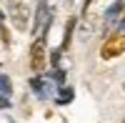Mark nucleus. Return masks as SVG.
I'll return each instance as SVG.
<instances>
[{"label": "nucleus", "mask_w": 125, "mask_h": 123, "mask_svg": "<svg viewBox=\"0 0 125 123\" xmlns=\"http://www.w3.org/2000/svg\"><path fill=\"white\" fill-rule=\"evenodd\" d=\"M0 20H3V13H0Z\"/></svg>", "instance_id": "ddd939ff"}, {"label": "nucleus", "mask_w": 125, "mask_h": 123, "mask_svg": "<svg viewBox=\"0 0 125 123\" xmlns=\"http://www.w3.org/2000/svg\"><path fill=\"white\" fill-rule=\"evenodd\" d=\"M0 90H3V93H10V90H13V86H10V80L5 75H0Z\"/></svg>", "instance_id": "1a4fd4ad"}, {"label": "nucleus", "mask_w": 125, "mask_h": 123, "mask_svg": "<svg viewBox=\"0 0 125 123\" xmlns=\"http://www.w3.org/2000/svg\"><path fill=\"white\" fill-rule=\"evenodd\" d=\"M62 78H65V73H62V70H55V83L62 86Z\"/></svg>", "instance_id": "9d476101"}, {"label": "nucleus", "mask_w": 125, "mask_h": 123, "mask_svg": "<svg viewBox=\"0 0 125 123\" xmlns=\"http://www.w3.org/2000/svg\"><path fill=\"white\" fill-rule=\"evenodd\" d=\"M120 33L125 35V20H120Z\"/></svg>", "instance_id": "f8f14e48"}, {"label": "nucleus", "mask_w": 125, "mask_h": 123, "mask_svg": "<svg viewBox=\"0 0 125 123\" xmlns=\"http://www.w3.org/2000/svg\"><path fill=\"white\" fill-rule=\"evenodd\" d=\"M73 100V88H60V93H58V103H70Z\"/></svg>", "instance_id": "423d86ee"}, {"label": "nucleus", "mask_w": 125, "mask_h": 123, "mask_svg": "<svg viewBox=\"0 0 125 123\" xmlns=\"http://www.w3.org/2000/svg\"><path fill=\"white\" fill-rule=\"evenodd\" d=\"M123 53H125V35L123 33H115L113 38H108L100 48V58H105V60H113Z\"/></svg>", "instance_id": "f03ea898"}, {"label": "nucleus", "mask_w": 125, "mask_h": 123, "mask_svg": "<svg viewBox=\"0 0 125 123\" xmlns=\"http://www.w3.org/2000/svg\"><path fill=\"white\" fill-rule=\"evenodd\" d=\"M45 65H48V43H45V35H40L30 48V68L40 73Z\"/></svg>", "instance_id": "f257e3e1"}, {"label": "nucleus", "mask_w": 125, "mask_h": 123, "mask_svg": "<svg viewBox=\"0 0 125 123\" xmlns=\"http://www.w3.org/2000/svg\"><path fill=\"white\" fill-rule=\"evenodd\" d=\"M48 13H50V8H48L45 3H40V5H38V18H35V25H33V33H38L40 28H45V25L50 23Z\"/></svg>", "instance_id": "20e7f679"}, {"label": "nucleus", "mask_w": 125, "mask_h": 123, "mask_svg": "<svg viewBox=\"0 0 125 123\" xmlns=\"http://www.w3.org/2000/svg\"><path fill=\"white\" fill-rule=\"evenodd\" d=\"M30 88H33L38 96H43V98L48 96V90H45V83H43L40 78H30Z\"/></svg>", "instance_id": "39448f33"}, {"label": "nucleus", "mask_w": 125, "mask_h": 123, "mask_svg": "<svg viewBox=\"0 0 125 123\" xmlns=\"http://www.w3.org/2000/svg\"><path fill=\"white\" fill-rule=\"evenodd\" d=\"M123 8H125V3H115V5H110V10H108V20H118V13H123Z\"/></svg>", "instance_id": "0eeeda50"}, {"label": "nucleus", "mask_w": 125, "mask_h": 123, "mask_svg": "<svg viewBox=\"0 0 125 123\" xmlns=\"http://www.w3.org/2000/svg\"><path fill=\"white\" fill-rule=\"evenodd\" d=\"M73 28H75V18L68 23V28H65V40H62V50H65L68 45H70V35H73Z\"/></svg>", "instance_id": "6e6552de"}, {"label": "nucleus", "mask_w": 125, "mask_h": 123, "mask_svg": "<svg viewBox=\"0 0 125 123\" xmlns=\"http://www.w3.org/2000/svg\"><path fill=\"white\" fill-rule=\"evenodd\" d=\"M8 106H10V100H8L5 96H0V111H3V108H8Z\"/></svg>", "instance_id": "9b49d317"}, {"label": "nucleus", "mask_w": 125, "mask_h": 123, "mask_svg": "<svg viewBox=\"0 0 125 123\" xmlns=\"http://www.w3.org/2000/svg\"><path fill=\"white\" fill-rule=\"evenodd\" d=\"M10 20L18 30H28L30 25V5L28 3H13L10 5Z\"/></svg>", "instance_id": "7ed1b4c3"}]
</instances>
